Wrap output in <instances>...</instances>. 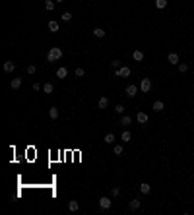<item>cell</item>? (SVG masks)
Wrapping results in <instances>:
<instances>
[{
    "mask_svg": "<svg viewBox=\"0 0 194 215\" xmlns=\"http://www.w3.org/2000/svg\"><path fill=\"white\" fill-rule=\"evenodd\" d=\"M49 31H52V33H56L58 31V21H49Z\"/></svg>",
    "mask_w": 194,
    "mask_h": 215,
    "instance_id": "2e32d148",
    "label": "cell"
},
{
    "mask_svg": "<svg viewBox=\"0 0 194 215\" xmlns=\"http://www.w3.org/2000/svg\"><path fill=\"white\" fill-rule=\"evenodd\" d=\"M56 2H64V0H56Z\"/></svg>",
    "mask_w": 194,
    "mask_h": 215,
    "instance_id": "836d02e7",
    "label": "cell"
},
{
    "mask_svg": "<svg viewBox=\"0 0 194 215\" xmlns=\"http://www.w3.org/2000/svg\"><path fill=\"white\" fill-rule=\"evenodd\" d=\"M140 205H142V202L140 200H130V203H128V207L134 211V209H140Z\"/></svg>",
    "mask_w": 194,
    "mask_h": 215,
    "instance_id": "8fae6325",
    "label": "cell"
},
{
    "mask_svg": "<svg viewBox=\"0 0 194 215\" xmlns=\"http://www.w3.org/2000/svg\"><path fill=\"white\" fill-rule=\"evenodd\" d=\"M60 58H62V49H58V47H52L47 52V62H58Z\"/></svg>",
    "mask_w": 194,
    "mask_h": 215,
    "instance_id": "6da1fadb",
    "label": "cell"
},
{
    "mask_svg": "<svg viewBox=\"0 0 194 215\" xmlns=\"http://www.w3.org/2000/svg\"><path fill=\"white\" fill-rule=\"evenodd\" d=\"M111 194H113V196H120V188H118V186H113V188H111Z\"/></svg>",
    "mask_w": 194,
    "mask_h": 215,
    "instance_id": "83f0119b",
    "label": "cell"
},
{
    "mask_svg": "<svg viewBox=\"0 0 194 215\" xmlns=\"http://www.w3.org/2000/svg\"><path fill=\"white\" fill-rule=\"evenodd\" d=\"M93 35L99 37V39H103V37H105V29H103V27H95V29H93Z\"/></svg>",
    "mask_w": 194,
    "mask_h": 215,
    "instance_id": "4fadbf2b",
    "label": "cell"
},
{
    "mask_svg": "<svg viewBox=\"0 0 194 215\" xmlns=\"http://www.w3.org/2000/svg\"><path fill=\"white\" fill-rule=\"evenodd\" d=\"M72 20V14L70 12H64L62 14V21H70Z\"/></svg>",
    "mask_w": 194,
    "mask_h": 215,
    "instance_id": "f1b7e54d",
    "label": "cell"
},
{
    "mask_svg": "<svg viewBox=\"0 0 194 215\" xmlns=\"http://www.w3.org/2000/svg\"><path fill=\"white\" fill-rule=\"evenodd\" d=\"M140 89H142L144 93H148L149 89H151V79H149V78H144L142 84H140Z\"/></svg>",
    "mask_w": 194,
    "mask_h": 215,
    "instance_id": "3957f363",
    "label": "cell"
},
{
    "mask_svg": "<svg viewBox=\"0 0 194 215\" xmlns=\"http://www.w3.org/2000/svg\"><path fill=\"white\" fill-rule=\"evenodd\" d=\"M140 192H142V194H149V192H151V186H149L148 182H142L140 184Z\"/></svg>",
    "mask_w": 194,
    "mask_h": 215,
    "instance_id": "7c38bea8",
    "label": "cell"
},
{
    "mask_svg": "<svg viewBox=\"0 0 194 215\" xmlns=\"http://www.w3.org/2000/svg\"><path fill=\"white\" fill-rule=\"evenodd\" d=\"M130 74H132V72H130L128 66H120V68H116V70H115V76H116V78H128Z\"/></svg>",
    "mask_w": 194,
    "mask_h": 215,
    "instance_id": "7a4b0ae2",
    "label": "cell"
},
{
    "mask_svg": "<svg viewBox=\"0 0 194 215\" xmlns=\"http://www.w3.org/2000/svg\"><path fill=\"white\" fill-rule=\"evenodd\" d=\"M25 70H27V74H35V70H37V68H35L33 64H29V66H25Z\"/></svg>",
    "mask_w": 194,
    "mask_h": 215,
    "instance_id": "f546056e",
    "label": "cell"
},
{
    "mask_svg": "<svg viewBox=\"0 0 194 215\" xmlns=\"http://www.w3.org/2000/svg\"><path fill=\"white\" fill-rule=\"evenodd\" d=\"M97 107H99V109H107V107H109V99L101 97V99H99V103H97Z\"/></svg>",
    "mask_w": 194,
    "mask_h": 215,
    "instance_id": "5bb4252c",
    "label": "cell"
},
{
    "mask_svg": "<svg viewBox=\"0 0 194 215\" xmlns=\"http://www.w3.org/2000/svg\"><path fill=\"white\" fill-rule=\"evenodd\" d=\"M155 6H157L159 10H161V8H165V6H167V0H155Z\"/></svg>",
    "mask_w": 194,
    "mask_h": 215,
    "instance_id": "d4e9b609",
    "label": "cell"
},
{
    "mask_svg": "<svg viewBox=\"0 0 194 215\" xmlns=\"http://www.w3.org/2000/svg\"><path fill=\"white\" fill-rule=\"evenodd\" d=\"M43 91H45V93H52V91H54V85H52V84H45V85H43Z\"/></svg>",
    "mask_w": 194,
    "mask_h": 215,
    "instance_id": "44dd1931",
    "label": "cell"
},
{
    "mask_svg": "<svg viewBox=\"0 0 194 215\" xmlns=\"http://www.w3.org/2000/svg\"><path fill=\"white\" fill-rule=\"evenodd\" d=\"M74 74H76L78 78H82V76H84L85 72H84V68H76V72H74Z\"/></svg>",
    "mask_w": 194,
    "mask_h": 215,
    "instance_id": "4dcf8cb0",
    "label": "cell"
},
{
    "mask_svg": "<svg viewBox=\"0 0 194 215\" xmlns=\"http://www.w3.org/2000/svg\"><path fill=\"white\" fill-rule=\"evenodd\" d=\"M136 93H138V85L130 84L128 87H126V95H128V97H136Z\"/></svg>",
    "mask_w": 194,
    "mask_h": 215,
    "instance_id": "5b68a950",
    "label": "cell"
},
{
    "mask_svg": "<svg viewBox=\"0 0 194 215\" xmlns=\"http://www.w3.org/2000/svg\"><path fill=\"white\" fill-rule=\"evenodd\" d=\"M167 60H169V64H181V62H179V54H177V52H171V54L167 56Z\"/></svg>",
    "mask_w": 194,
    "mask_h": 215,
    "instance_id": "52a82bcc",
    "label": "cell"
},
{
    "mask_svg": "<svg viewBox=\"0 0 194 215\" xmlns=\"http://www.w3.org/2000/svg\"><path fill=\"white\" fill-rule=\"evenodd\" d=\"M111 205H113V202H111L109 198H105V196H103V198H99V207H101V209H109Z\"/></svg>",
    "mask_w": 194,
    "mask_h": 215,
    "instance_id": "277c9868",
    "label": "cell"
},
{
    "mask_svg": "<svg viewBox=\"0 0 194 215\" xmlns=\"http://www.w3.org/2000/svg\"><path fill=\"white\" fill-rule=\"evenodd\" d=\"M68 209H70V211H78V209H80V203H78L76 200H72V202L68 203Z\"/></svg>",
    "mask_w": 194,
    "mask_h": 215,
    "instance_id": "ac0fdd59",
    "label": "cell"
},
{
    "mask_svg": "<svg viewBox=\"0 0 194 215\" xmlns=\"http://www.w3.org/2000/svg\"><path fill=\"white\" fill-rule=\"evenodd\" d=\"M113 142H115V134H113V132H109V134L105 136V143H113Z\"/></svg>",
    "mask_w": 194,
    "mask_h": 215,
    "instance_id": "603a6c76",
    "label": "cell"
},
{
    "mask_svg": "<svg viewBox=\"0 0 194 215\" xmlns=\"http://www.w3.org/2000/svg\"><path fill=\"white\" fill-rule=\"evenodd\" d=\"M115 111L118 112V114H122V112H124V107H122V105H120V103H118V105H116V107H115Z\"/></svg>",
    "mask_w": 194,
    "mask_h": 215,
    "instance_id": "1f68e13d",
    "label": "cell"
},
{
    "mask_svg": "<svg viewBox=\"0 0 194 215\" xmlns=\"http://www.w3.org/2000/svg\"><path fill=\"white\" fill-rule=\"evenodd\" d=\"M120 124H122V126H130V124H132V118H130V116H122V118H120Z\"/></svg>",
    "mask_w": 194,
    "mask_h": 215,
    "instance_id": "7402d4cb",
    "label": "cell"
},
{
    "mask_svg": "<svg viewBox=\"0 0 194 215\" xmlns=\"http://www.w3.org/2000/svg\"><path fill=\"white\" fill-rule=\"evenodd\" d=\"M49 116H51L52 120H56V118H58V109H56V107H51V111H49Z\"/></svg>",
    "mask_w": 194,
    "mask_h": 215,
    "instance_id": "e0dca14e",
    "label": "cell"
},
{
    "mask_svg": "<svg viewBox=\"0 0 194 215\" xmlns=\"http://www.w3.org/2000/svg\"><path fill=\"white\" fill-rule=\"evenodd\" d=\"M16 70V64H14L12 60H6L4 62V72H14Z\"/></svg>",
    "mask_w": 194,
    "mask_h": 215,
    "instance_id": "9c48e42d",
    "label": "cell"
},
{
    "mask_svg": "<svg viewBox=\"0 0 194 215\" xmlns=\"http://www.w3.org/2000/svg\"><path fill=\"white\" fill-rule=\"evenodd\" d=\"M179 72H181V74L188 72V64H184V62H182V64H179Z\"/></svg>",
    "mask_w": 194,
    "mask_h": 215,
    "instance_id": "4316f807",
    "label": "cell"
},
{
    "mask_svg": "<svg viewBox=\"0 0 194 215\" xmlns=\"http://www.w3.org/2000/svg\"><path fill=\"white\" fill-rule=\"evenodd\" d=\"M136 120L140 124H146L148 122V114H146V112H138V114H136Z\"/></svg>",
    "mask_w": 194,
    "mask_h": 215,
    "instance_id": "30bf717a",
    "label": "cell"
},
{
    "mask_svg": "<svg viewBox=\"0 0 194 215\" xmlns=\"http://www.w3.org/2000/svg\"><path fill=\"white\" fill-rule=\"evenodd\" d=\"M45 10H47V12L54 10V0H45Z\"/></svg>",
    "mask_w": 194,
    "mask_h": 215,
    "instance_id": "d6986e66",
    "label": "cell"
},
{
    "mask_svg": "<svg viewBox=\"0 0 194 215\" xmlns=\"http://www.w3.org/2000/svg\"><path fill=\"white\" fill-rule=\"evenodd\" d=\"M122 153H124L122 145H115V155H122Z\"/></svg>",
    "mask_w": 194,
    "mask_h": 215,
    "instance_id": "484cf974",
    "label": "cell"
},
{
    "mask_svg": "<svg viewBox=\"0 0 194 215\" xmlns=\"http://www.w3.org/2000/svg\"><path fill=\"white\" fill-rule=\"evenodd\" d=\"M151 109H153L155 112H161V111H163V103H161V101H155V103H153V107H151Z\"/></svg>",
    "mask_w": 194,
    "mask_h": 215,
    "instance_id": "ffe728a7",
    "label": "cell"
},
{
    "mask_svg": "<svg viewBox=\"0 0 194 215\" xmlns=\"http://www.w3.org/2000/svg\"><path fill=\"white\" fill-rule=\"evenodd\" d=\"M111 66H113V68H115V70H116V68L120 66V60H113V62H111Z\"/></svg>",
    "mask_w": 194,
    "mask_h": 215,
    "instance_id": "d6a6232c",
    "label": "cell"
},
{
    "mask_svg": "<svg viewBox=\"0 0 194 215\" xmlns=\"http://www.w3.org/2000/svg\"><path fill=\"white\" fill-rule=\"evenodd\" d=\"M10 87H12V89H19V87H21V78H14L12 81H10Z\"/></svg>",
    "mask_w": 194,
    "mask_h": 215,
    "instance_id": "ba28073f",
    "label": "cell"
},
{
    "mask_svg": "<svg viewBox=\"0 0 194 215\" xmlns=\"http://www.w3.org/2000/svg\"><path fill=\"white\" fill-rule=\"evenodd\" d=\"M132 58H134L136 62H140V60H144V52L142 51H134L132 52Z\"/></svg>",
    "mask_w": 194,
    "mask_h": 215,
    "instance_id": "9a60e30c",
    "label": "cell"
},
{
    "mask_svg": "<svg viewBox=\"0 0 194 215\" xmlns=\"http://www.w3.org/2000/svg\"><path fill=\"white\" fill-rule=\"evenodd\" d=\"M120 140H122V142H130V140H132V134H130V132H122Z\"/></svg>",
    "mask_w": 194,
    "mask_h": 215,
    "instance_id": "cb8c5ba5",
    "label": "cell"
},
{
    "mask_svg": "<svg viewBox=\"0 0 194 215\" xmlns=\"http://www.w3.org/2000/svg\"><path fill=\"white\" fill-rule=\"evenodd\" d=\"M66 76H68V68H64V66H60V68L56 70V78H58V79H64Z\"/></svg>",
    "mask_w": 194,
    "mask_h": 215,
    "instance_id": "8992f818",
    "label": "cell"
}]
</instances>
